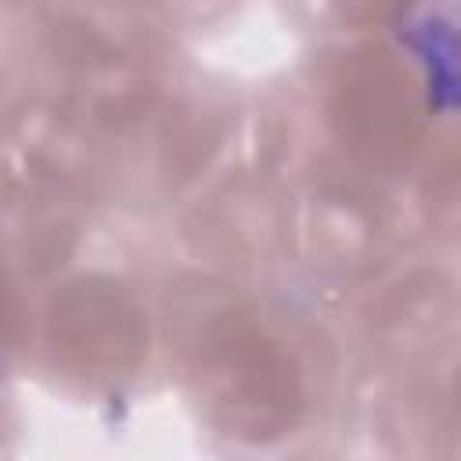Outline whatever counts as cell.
Segmentation results:
<instances>
[{"label":"cell","mask_w":461,"mask_h":461,"mask_svg":"<svg viewBox=\"0 0 461 461\" xmlns=\"http://www.w3.org/2000/svg\"><path fill=\"white\" fill-rule=\"evenodd\" d=\"M158 324L184 396L220 436L267 443L303 432L339 375L335 339L245 277L180 274Z\"/></svg>","instance_id":"cell-1"},{"label":"cell","mask_w":461,"mask_h":461,"mask_svg":"<svg viewBox=\"0 0 461 461\" xmlns=\"http://www.w3.org/2000/svg\"><path fill=\"white\" fill-rule=\"evenodd\" d=\"M158 349V310L122 274H58L32 299L25 364L61 393L83 400L126 396L151 375Z\"/></svg>","instance_id":"cell-2"},{"label":"cell","mask_w":461,"mask_h":461,"mask_svg":"<svg viewBox=\"0 0 461 461\" xmlns=\"http://www.w3.org/2000/svg\"><path fill=\"white\" fill-rule=\"evenodd\" d=\"M454 313V259L439 249H411L342 295L346 342H353L375 371H400L450 357Z\"/></svg>","instance_id":"cell-3"},{"label":"cell","mask_w":461,"mask_h":461,"mask_svg":"<svg viewBox=\"0 0 461 461\" xmlns=\"http://www.w3.org/2000/svg\"><path fill=\"white\" fill-rule=\"evenodd\" d=\"M184 241L202 270L256 281L285 263L288 187L263 169H220L187 198Z\"/></svg>","instance_id":"cell-4"},{"label":"cell","mask_w":461,"mask_h":461,"mask_svg":"<svg viewBox=\"0 0 461 461\" xmlns=\"http://www.w3.org/2000/svg\"><path fill=\"white\" fill-rule=\"evenodd\" d=\"M425 0H281L285 18L324 40H353L396 29Z\"/></svg>","instance_id":"cell-5"},{"label":"cell","mask_w":461,"mask_h":461,"mask_svg":"<svg viewBox=\"0 0 461 461\" xmlns=\"http://www.w3.org/2000/svg\"><path fill=\"white\" fill-rule=\"evenodd\" d=\"M32 285L22 281L0 259V375L14 364H25L29 346V321H32Z\"/></svg>","instance_id":"cell-6"},{"label":"cell","mask_w":461,"mask_h":461,"mask_svg":"<svg viewBox=\"0 0 461 461\" xmlns=\"http://www.w3.org/2000/svg\"><path fill=\"white\" fill-rule=\"evenodd\" d=\"M169 36L176 32H202L227 22L245 0H137Z\"/></svg>","instance_id":"cell-7"}]
</instances>
